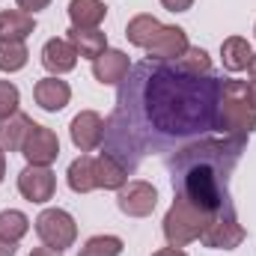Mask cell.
<instances>
[{
  "mask_svg": "<svg viewBox=\"0 0 256 256\" xmlns=\"http://www.w3.org/2000/svg\"><path fill=\"white\" fill-rule=\"evenodd\" d=\"M176 167H179V191L182 196H188L194 206L206 208L208 214H218L220 208H226V170L212 161L208 155L202 152H185L176 158Z\"/></svg>",
  "mask_w": 256,
  "mask_h": 256,
  "instance_id": "obj_1",
  "label": "cell"
},
{
  "mask_svg": "<svg viewBox=\"0 0 256 256\" xmlns=\"http://www.w3.org/2000/svg\"><path fill=\"white\" fill-rule=\"evenodd\" d=\"M214 131L244 140L256 131V104L244 80H220V96L214 108Z\"/></svg>",
  "mask_w": 256,
  "mask_h": 256,
  "instance_id": "obj_2",
  "label": "cell"
},
{
  "mask_svg": "<svg viewBox=\"0 0 256 256\" xmlns=\"http://www.w3.org/2000/svg\"><path fill=\"white\" fill-rule=\"evenodd\" d=\"M212 218H214V214H208L206 208L194 206L188 196L176 194V196H173V206H170L167 214H164V226H161L167 244H170V248H185V244H191V242H200V236H202V230L208 226Z\"/></svg>",
  "mask_w": 256,
  "mask_h": 256,
  "instance_id": "obj_3",
  "label": "cell"
},
{
  "mask_svg": "<svg viewBox=\"0 0 256 256\" xmlns=\"http://www.w3.org/2000/svg\"><path fill=\"white\" fill-rule=\"evenodd\" d=\"M36 226V236L45 248H54V250H68L74 242H78V224L74 218L66 212V208H45L39 212V218L33 220Z\"/></svg>",
  "mask_w": 256,
  "mask_h": 256,
  "instance_id": "obj_4",
  "label": "cell"
},
{
  "mask_svg": "<svg viewBox=\"0 0 256 256\" xmlns=\"http://www.w3.org/2000/svg\"><path fill=\"white\" fill-rule=\"evenodd\" d=\"M244 238H248V232H244V226L238 224V218H236V212L230 206L220 208L208 220V226L202 230V236H200V242L206 248H212V250H236Z\"/></svg>",
  "mask_w": 256,
  "mask_h": 256,
  "instance_id": "obj_5",
  "label": "cell"
},
{
  "mask_svg": "<svg viewBox=\"0 0 256 256\" xmlns=\"http://www.w3.org/2000/svg\"><path fill=\"white\" fill-rule=\"evenodd\" d=\"M18 194L27 202L45 206L57 194V176H54V170L51 167H39V164H27L18 173Z\"/></svg>",
  "mask_w": 256,
  "mask_h": 256,
  "instance_id": "obj_6",
  "label": "cell"
},
{
  "mask_svg": "<svg viewBox=\"0 0 256 256\" xmlns=\"http://www.w3.org/2000/svg\"><path fill=\"white\" fill-rule=\"evenodd\" d=\"M116 206L128 218H149L158 206V191L143 179H131L116 191Z\"/></svg>",
  "mask_w": 256,
  "mask_h": 256,
  "instance_id": "obj_7",
  "label": "cell"
},
{
  "mask_svg": "<svg viewBox=\"0 0 256 256\" xmlns=\"http://www.w3.org/2000/svg\"><path fill=\"white\" fill-rule=\"evenodd\" d=\"M21 155L27 158V164L51 167L60 158V137L48 126H33L27 140H24V146H21Z\"/></svg>",
  "mask_w": 256,
  "mask_h": 256,
  "instance_id": "obj_8",
  "label": "cell"
},
{
  "mask_svg": "<svg viewBox=\"0 0 256 256\" xmlns=\"http://www.w3.org/2000/svg\"><path fill=\"white\" fill-rule=\"evenodd\" d=\"M68 134H72V143H74L78 152H96V149L104 143L108 126H104L102 114H96V110H80V114L72 120Z\"/></svg>",
  "mask_w": 256,
  "mask_h": 256,
  "instance_id": "obj_9",
  "label": "cell"
},
{
  "mask_svg": "<svg viewBox=\"0 0 256 256\" xmlns=\"http://www.w3.org/2000/svg\"><path fill=\"white\" fill-rule=\"evenodd\" d=\"M188 48H191L188 33H185L182 27H176V24H164V27H161V33L155 36V42L146 48V54H149V60L173 63V60H179Z\"/></svg>",
  "mask_w": 256,
  "mask_h": 256,
  "instance_id": "obj_10",
  "label": "cell"
},
{
  "mask_svg": "<svg viewBox=\"0 0 256 256\" xmlns=\"http://www.w3.org/2000/svg\"><path fill=\"white\" fill-rule=\"evenodd\" d=\"M131 72V60H128L126 51L120 48H108L102 57L92 60V78L102 84V86H116L122 84Z\"/></svg>",
  "mask_w": 256,
  "mask_h": 256,
  "instance_id": "obj_11",
  "label": "cell"
},
{
  "mask_svg": "<svg viewBox=\"0 0 256 256\" xmlns=\"http://www.w3.org/2000/svg\"><path fill=\"white\" fill-rule=\"evenodd\" d=\"M33 98H36V104L42 108V110H48V114H60L66 104L72 102V86L60 80L57 74H48V78H42V80H36V86H33Z\"/></svg>",
  "mask_w": 256,
  "mask_h": 256,
  "instance_id": "obj_12",
  "label": "cell"
},
{
  "mask_svg": "<svg viewBox=\"0 0 256 256\" xmlns=\"http://www.w3.org/2000/svg\"><path fill=\"white\" fill-rule=\"evenodd\" d=\"M128 182V164L116 152H98L96 155V185L104 191H120Z\"/></svg>",
  "mask_w": 256,
  "mask_h": 256,
  "instance_id": "obj_13",
  "label": "cell"
},
{
  "mask_svg": "<svg viewBox=\"0 0 256 256\" xmlns=\"http://www.w3.org/2000/svg\"><path fill=\"white\" fill-rule=\"evenodd\" d=\"M42 66L51 72V74H66V72H72L74 66H78V51L72 48V42L68 39H48L45 45H42Z\"/></svg>",
  "mask_w": 256,
  "mask_h": 256,
  "instance_id": "obj_14",
  "label": "cell"
},
{
  "mask_svg": "<svg viewBox=\"0 0 256 256\" xmlns=\"http://www.w3.org/2000/svg\"><path fill=\"white\" fill-rule=\"evenodd\" d=\"M108 18V6L102 0H68V21L78 30H98Z\"/></svg>",
  "mask_w": 256,
  "mask_h": 256,
  "instance_id": "obj_15",
  "label": "cell"
},
{
  "mask_svg": "<svg viewBox=\"0 0 256 256\" xmlns=\"http://www.w3.org/2000/svg\"><path fill=\"white\" fill-rule=\"evenodd\" d=\"M66 182H68V188H72L74 194L96 191V188H98V185H96V158H92L90 152H80V155L68 164Z\"/></svg>",
  "mask_w": 256,
  "mask_h": 256,
  "instance_id": "obj_16",
  "label": "cell"
},
{
  "mask_svg": "<svg viewBox=\"0 0 256 256\" xmlns=\"http://www.w3.org/2000/svg\"><path fill=\"white\" fill-rule=\"evenodd\" d=\"M36 30V15L24 9H0V39H15L24 42Z\"/></svg>",
  "mask_w": 256,
  "mask_h": 256,
  "instance_id": "obj_17",
  "label": "cell"
},
{
  "mask_svg": "<svg viewBox=\"0 0 256 256\" xmlns=\"http://www.w3.org/2000/svg\"><path fill=\"white\" fill-rule=\"evenodd\" d=\"M36 126L27 114H15V116H9V120H3L0 122V149L3 152H21V146H24V140H27V134H30V128Z\"/></svg>",
  "mask_w": 256,
  "mask_h": 256,
  "instance_id": "obj_18",
  "label": "cell"
},
{
  "mask_svg": "<svg viewBox=\"0 0 256 256\" xmlns=\"http://www.w3.org/2000/svg\"><path fill=\"white\" fill-rule=\"evenodd\" d=\"M161 21L155 18V15H149V12H140V15H134L131 21L126 24V39L134 45V48H149L152 42H155V36L161 33Z\"/></svg>",
  "mask_w": 256,
  "mask_h": 256,
  "instance_id": "obj_19",
  "label": "cell"
},
{
  "mask_svg": "<svg viewBox=\"0 0 256 256\" xmlns=\"http://www.w3.org/2000/svg\"><path fill=\"white\" fill-rule=\"evenodd\" d=\"M66 39L72 42V48L84 60H96V57H102L108 51V36L102 30H78V27H68V36Z\"/></svg>",
  "mask_w": 256,
  "mask_h": 256,
  "instance_id": "obj_20",
  "label": "cell"
},
{
  "mask_svg": "<svg viewBox=\"0 0 256 256\" xmlns=\"http://www.w3.org/2000/svg\"><path fill=\"white\" fill-rule=\"evenodd\" d=\"M250 57H254V48L244 36H230L220 42V60H224L226 72H244Z\"/></svg>",
  "mask_w": 256,
  "mask_h": 256,
  "instance_id": "obj_21",
  "label": "cell"
},
{
  "mask_svg": "<svg viewBox=\"0 0 256 256\" xmlns=\"http://www.w3.org/2000/svg\"><path fill=\"white\" fill-rule=\"evenodd\" d=\"M173 68L182 72V74H191V78H208L212 74V57L206 48H188L179 60H173Z\"/></svg>",
  "mask_w": 256,
  "mask_h": 256,
  "instance_id": "obj_22",
  "label": "cell"
},
{
  "mask_svg": "<svg viewBox=\"0 0 256 256\" xmlns=\"http://www.w3.org/2000/svg\"><path fill=\"white\" fill-rule=\"evenodd\" d=\"M27 232H30V218L24 212H18V208H3L0 212V238L18 244Z\"/></svg>",
  "mask_w": 256,
  "mask_h": 256,
  "instance_id": "obj_23",
  "label": "cell"
},
{
  "mask_svg": "<svg viewBox=\"0 0 256 256\" xmlns=\"http://www.w3.org/2000/svg\"><path fill=\"white\" fill-rule=\"evenodd\" d=\"M30 60V51L24 42H15V39H0V72L12 74V72H21Z\"/></svg>",
  "mask_w": 256,
  "mask_h": 256,
  "instance_id": "obj_24",
  "label": "cell"
},
{
  "mask_svg": "<svg viewBox=\"0 0 256 256\" xmlns=\"http://www.w3.org/2000/svg\"><path fill=\"white\" fill-rule=\"evenodd\" d=\"M122 254V238L120 236H92L84 242L78 256H120Z\"/></svg>",
  "mask_w": 256,
  "mask_h": 256,
  "instance_id": "obj_25",
  "label": "cell"
},
{
  "mask_svg": "<svg viewBox=\"0 0 256 256\" xmlns=\"http://www.w3.org/2000/svg\"><path fill=\"white\" fill-rule=\"evenodd\" d=\"M18 104H21V92L12 80H0V122L15 116L18 114Z\"/></svg>",
  "mask_w": 256,
  "mask_h": 256,
  "instance_id": "obj_26",
  "label": "cell"
},
{
  "mask_svg": "<svg viewBox=\"0 0 256 256\" xmlns=\"http://www.w3.org/2000/svg\"><path fill=\"white\" fill-rule=\"evenodd\" d=\"M15 3H18V9H24L30 15H36V12H42V9L51 6V0H15Z\"/></svg>",
  "mask_w": 256,
  "mask_h": 256,
  "instance_id": "obj_27",
  "label": "cell"
},
{
  "mask_svg": "<svg viewBox=\"0 0 256 256\" xmlns=\"http://www.w3.org/2000/svg\"><path fill=\"white\" fill-rule=\"evenodd\" d=\"M161 6H164L167 12H188L194 6V0H161Z\"/></svg>",
  "mask_w": 256,
  "mask_h": 256,
  "instance_id": "obj_28",
  "label": "cell"
},
{
  "mask_svg": "<svg viewBox=\"0 0 256 256\" xmlns=\"http://www.w3.org/2000/svg\"><path fill=\"white\" fill-rule=\"evenodd\" d=\"M27 256H63V254H60V250H54V248H45V244H42V248H33Z\"/></svg>",
  "mask_w": 256,
  "mask_h": 256,
  "instance_id": "obj_29",
  "label": "cell"
},
{
  "mask_svg": "<svg viewBox=\"0 0 256 256\" xmlns=\"http://www.w3.org/2000/svg\"><path fill=\"white\" fill-rule=\"evenodd\" d=\"M152 256H188L182 248H161V250H155Z\"/></svg>",
  "mask_w": 256,
  "mask_h": 256,
  "instance_id": "obj_30",
  "label": "cell"
},
{
  "mask_svg": "<svg viewBox=\"0 0 256 256\" xmlns=\"http://www.w3.org/2000/svg\"><path fill=\"white\" fill-rule=\"evenodd\" d=\"M15 250H18V248H15L12 242H6V238H0V256H15Z\"/></svg>",
  "mask_w": 256,
  "mask_h": 256,
  "instance_id": "obj_31",
  "label": "cell"
},
{
  "mask_svg": "<svg viewBox=\"0 0 256 256\" xmlns=\"http://www.w3.org/2000/svg\"><path fill=\"white\" fill-rule=\"evenodd\" d=\"M3 176H6V152L0 149V182H3Z\"/></svg>",
  "mask_w": 256,
  "mask_h": 256,
  "instance_id": "obj_32",
  "label": "cell"
},
{
  "mask_svg": "<svg viewBox=\"0 0 256 256\" xmlns=\"http://www.w3.org/2000/svg\"><path fill=\"white\" fill-rule=\"evenodd\" d=\"M248 74H250V78L256 80V54L250 57V63H248Z\"/></svg>",
  "mask_w": 256,
  "mask_h": 256,
  "instance_id": "obj_33",
  "label": "cell"
},
{
  "mask_svg": "<svg viewBox=\"0 0 256 256\" xmlns=\"http://www.w3.org/2000/svg\"><path fill=\"white\" fill-rule=\"evenodd\" d=\"M248 90H250V98H254V104H256V80H250V84H248Z\"/></svg>",
  "mask_w": 256,
  "mask_h": 256,
  "instance_id": "obj_34",
  "label": "cell"
},
{
  "mask_svg": "<svg viewBox=\"0 0 256 256\" xmlns=\"http://www.w3.org/2000/svg\"><path fill=\"white\" fill-rule=\"evenodd\" d=\"M254 33H256V27H254Z\"/></svg>",
  "mask_w": 256,
  "mask_h": 256,
  "instance_id": "obj_35",
  "label": "cell"
}]
</instances>
